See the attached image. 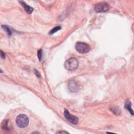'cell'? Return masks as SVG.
Listing matches in <instances>:
<instances>
[{"mask_svg": "<svg viewBox=\"0 0 134 134\" xmlns=\"http://www.w3.org/2000/svg\"><path fill=\"white\" fill-rule=\"evenodd\" d=\"M1 57L3 59L5 58V53L3 52L2 50L1 51Z\"/></svg>", "mask_w": 134, "mask_h": 134, "instance_id": "cell-14", "label": "cell"}, {"mask_svg": "<svg viewBox=\"0 0 134 134\" xmlns=\"http://www.w3.org/2000/svg\"><path fill=\"white\" fill-rule=\"evenodd\" d=\"M60 30H61V27L60 26L55 27L52 28V30H51V31H50L49 35H52V34H55L56 32H57L58 31H59Z\"/></svg>", "mask_w": 134, "mask_h": 134, "instance_id": "cell-10", "label": "cell"}, {"mask_svg": "<svg viewBox=\"0 0 134 134\" xmlns=\"http://www.w3.org/2000/svg\"><path fill=\"white\" fill-rule=\"evenodd\" d=\"M20 3H21V5L23 6V7L25 9V10L26 12L28 13V14H32V12L34 11V8H32V7H30L29 5H28L25 2H24V1H19V2Z\"/></svg>", "mask_w": 134, "mask_h": 134, "instance_id": "cell-7", "label": "cell"}, {"mask_svg": "<svg viewBox=\"0 0 134 134\" xmlns=\"http://www.w3.org/2000/svg\"><path fill=\"white\" fill-rule=\"evenodd\" d=\"M64 67L69 71H74L78 68L79 66L78 60L75 58H70L64 62Z\"/></svg>", "mask_w": 134, "mask_h": 134, "instance_id": "cell-1", "label": "cell"}, {"mask_svg": "<svg viewBox=\"0 0 134 134\" xmlns=\"http://www.w3.org/2000/svg\"><path fill=\"white\" fill-rule=\"evenodd\" d=\"M2 28L4 29V30H5V31L8 36H11V35H12V30H10V28L8 26H6V25H2Z\"/></svg>", "mask_w": 134, "mask_h": 134, "instance_id": "cell-9", "label": "cell"}, {"mask_svg": "<svg viewBox=\"0 0 134 134\" xmlns=\"http://www.w3.org/2000/svg\"><path fill=\"white\" fill-rule=\"evenodd\" d=\"M111 110L115 114L118 115L120 114V110L118 108H116V107H114L112 108H111Z\"/></svg>", "mask_w": 134, "mask_h": 134, "instance_id": "cell-11", "label": "cell"}, {"mask_svg": "<svg viewBox=\"0 0 134 134\" xmlns=\"http://www.w3.org/2000/svg\"><path fill=\"white\" fill-rule=\"evenodd\" d=\"M64 116L66 119L73 124H77L78 123V118L73 115H71L69 112L65 109L64 111Z\"/></svg>", "mask_w": 134, "mask_h": 134, "instance_id": "cell-5", "label": "cell"}, {"mask_svg": "<svg viewBox=\"0 0 134 134\" xmlns=\"http://www.w3.org/2000/svg\"><path fill=\"white\" fill-rule=\"evenodd\" d=\"M17 126L21 128H24L28 126L29 119L28 117L24 114H20L16 118Z\"/></svg>", "mask_w": 134, "mask_h": 134, "instance_id": "cell-2", "label": "cell"}, {"mask_svg": "<svg viewBox=\"0 0 134 134\" xmlns=\"http://www.w3.org/2000/svg\"><path fill=\"white\" fill-rule=\"evenodd\" d=\"M124 107H125V108L127 109V110L129 112V113L131 114V115H133V116L134 115V112H133L132 108H131V103L130 100H126L125 103Z\"/></svg>", "mask_w": 134, "mask_h": 134, "instance_id": "cell-8", "label": "cell"}, {"mask_svg": "<svg viewBox=\"0 0 134 134\" xmlns=\"http://www.w3.org/2000/svg\"><path fill=\"white\" fill-rule=\"evenodd\" d=\"M37 56H38V58L39 61H41L42 58V51L41 49H40L38 51Z\"/></svg>", "mask_w": 134, "mask_h": 134, "instance_id": "cell-12", "label": "cell"}, {"mask_svg": "<svg viewBox=\"0 0 134 134\" xmlns=\"http://www.w3.org/2000/svg\"><path fill=\"white\" fill-rule=\"evenodd\" d=\"M3 125L2 126V128H3V129H5V130H7V129H8V128H7V122H6L5 120V121H4L3 122Z\"/></svg>", "mask_w": 134, "mask_h": 134, "instance_id": "cell-13", "label": "cell"}, {"mask_svg": "<svg viewBox=\"0 0 134 134\" xmlns=\"http://www.w3.org/2000/svg\"><path fill=\"white\" fill-rule=\"evenodd\" d=\"M109 10V5L106 2H100L95 6V10L97 13H104Z\"/></svg>", "mask_w": 134, "mask_h": 134, "instance_id": "cell-4", "label": "cell"}, {"mask_svg": "<svg viewBox=\"0 0 134 134\" xmlns=\"http://www.w3.org/2000/svg\"><path fill=\"white\" fill-rule=\"evenodd\" d=\"M75 49L80 53H86L90 50V47L88 44L82 42H78L75 44Z\"/></svg>", "mask_w": 134, "mask_h": 134, "instance_id": "cell-3", "label": "cell"}, {"mask_svg": "<svg viewBox=\"0 0 134 134\" xmlns=\"http://www.w3.org/2000/svg\"><path fill=\"white\" fill-rule=\"evenodd\" d=\"M58 134H68V132H67V131H59V132L58 133Z\"/></svg>", "mask_w": 134, "mask_h": 134, "instance_id": "cell-16", "label": "cell"}, {"mask_svg": "<svg viewBox=\"0 0 134 134\" xmlns=\"http://www.w3.org/2000/svg\"><path fill=\"white\" fill-rule=\"evenodd\" d=\"M35 74L36 75V76L37 77H41V74H40V73L38 72V71H35Z\"/></svg>", "mask_w": 134, "mask_h": 134, "instance_id": "cell-15", "label": "cell"}, {"mask_svg": "<svg viewBox=\"0 0 134 134\" xmlns=\"http://www.w3.org/2000/svg\"><path fill=\"white\" fill-rule=\"evenodd\" d=\"M68 87L69 90L72 93L77 92L78 89H79V86H78V84L76 83L75 81H73V80L70 81L69 82Z\"/></svg>", "mask_w": 134, "mask_h": 134, "instance_id": "cell-6", "label": "cell"}]
</instances>
